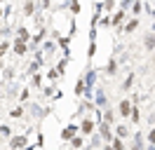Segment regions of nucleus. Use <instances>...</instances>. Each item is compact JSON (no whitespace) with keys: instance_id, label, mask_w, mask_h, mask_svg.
I'll return each instance as SVG.
<instances>
[{"instance_id":"ddd939ff","label":"nucleus","mask_w":155,"mask_h":150,"mask_svg":"<svg viewBox=\"0 0 155 150\" xmlns=\"http://www.w3.org/2000/svg\"><path fill=\"white\" fill-rule=\"evenodd\" d=\"M17 40H21V42H28V31L26 28H19V38Z\"/></svg>"},{"instance_id":"a211bd4d","label":"nucleus","mask_w":155,"mask_h":150,"mask_svg":"<svg viewBox=\"0 0 155 150\" xmlns=\"http://www.w3.org/2000/svg\"><path fill=\"white\" fill-rule=\"evenodd\" d=\"M132 82H134V75H129V77L125 80V84H122V89H129V87H132Z\"/></svg>"},{"instance_id":"f3484780","label":"nucleus","mask_w":155,"mask_h":150,"mask_svg":"<svg viewBox=\"0 0 155 150\" xmlns=\"http://www.w3.org/2000/svg\"><path fill=\"white\" fill-rule=\"evenodd\" d=\"M146 47H148V49H153V47H155V35H148V38H146Z\"/></svg>"},{"instance_id":"f8f14e48","label":"nucleus","mask_w":155,"mask_h":150,"mask_svg":"<svg viewBox=\"0 0 155 150\" xmlns=\"http://www.w3.org/2000/svg\"><path fill=\"white\" fill-rule=\"evenodd\" d=\"M0 136H5V139H10V136H12V129L7 127V124H2V127H0Z\"/></svg>"},{"instance_id":"f03ea898","label":"nucleus","mask_w":155,"mask_h":150,"mask_svg":"<svg viewBox=\"0 0 155 150\" xmlns=\"http://www.w3.org/2000/svg\"><path fill=\"white\" fill-rule=\"evenodd\" d=\"M24 145H26V136H12V141H10V148L12 150H19V148H24Z\"/></svg>"},{"instance_id":"f257e3e1","label":"nucleus","mask_w":155,"mask_h":150,"mask_svg":"<svg viewBox=\"0 0 155 150\" xmlns=\"http://www.w3.org/2000/svg\"><path fill=\"white\" fill-rule=\"evenodd\" d=\"M99 139H104V141H110V139H113V131H110V124H106V122H104V124L99 127Z\"/></svg>"},{"instance_id":"b1692460","label":"nucleus","mask_w":155,"mask_h":150,"mask_svg":"<svg viewBox=\"0 0 155 150\" xmlns=\"http://www.w3.org/2000/svg\"><path fill=\"white\" fill-rule=\"evenodd\" d=\"M148 143H150V145H155V131H150V134H148Z\"/></svg>"},{"instance_id":"aec40b11","label":"nucleus","mask_w":155,"mask_h":150,"mask_svg":"<svg viewBox=\"0 0 155 150\" xmlns=\"http://www.w3.org/2000/svg\"><path fill=\"white\" fill-rule=\"evenodd\" d=\"M104 122H106V124H113V112H110V110L104 115Z\"/></svg>"},{"instance_id":"4be33fe9","label":"nucleus","mask_w":155,"mask_h":150,"mask_svg":"<svg viewBox=\"0 0 155 150\" xmlns=\"http://www.w3.org/2000/svg\"><path fill=\"white\" fill-rule=\"evenodd\" d=\"M82 89H85V84H82V82H75V94H78V96L82 94Z\"/></svg>"},{"instance_id":"2eb2a0df","label":"nucleus","mask_w":155,"mask_h":150,"mask_svg":"<svg viewBox=\"0 0 155 150\" xmlns=\"http://www.w3.org/2000/svg\"><path fill=\"white\" fill-rule=\"evenodd\" d=\"M94 52H97V42L92 40V42H89V49H87V56H89V59L94 56Z\"/></svg>"},{"instance_id":"6e6552de","label":"nucleus","mask_w":155,"mask_h":150,"mask_svg":"<svg viewBox=\"0 0 155 150\" xmlns=\"http://www.w3.org/2000/svg\"><path fill=\"white\" fill-rule=\"evenodd\" d=\"M33 9H35V2H33V0H26V5H24V14L31 17V14H33Z\"/></svg>"},{"instance_id":"393cba45","label":"nucleus","mask_w":155,"mask_h":150,"mask_svg":"<svg viewBox=\"0 0 155 150\" xmlns=\"http://www.w3.org/2000/svg\"><path fill=\"white\" fill-rule=\"evenodd\" d=\"M52 5V0H42V7H49Z\"/></svg>"},{"instance_id":"412c9836","label":"nucleus","mask_w":155,"mask_h":150,"mask_svg":"<svg viewBox=\"0 0 155 150\" xmlns=\"http://www.w3.org/2000/svg\"><path fill=\"white\" fill-rule=\"evenodd\" d=\"M42 84V77L40 75H33V87H40Z\"/></svg>"},{"instance_id":"9b49d317","label":"nucleus","mask_w":155,"mask_h":150,"mask_svg":"<svg viewBox=\"0 0 155 150\" xmlns=\"http://www.w3.org/2000/svg\"><path fill=\"white\" fill-rule=\"evenodd\" d=\"M129 117H132V122H134V124L141 120V115H139V108H136V106L132 108V110H129Z\"/></svg>"},{"instance_id":"0eeeda50","label":"nucleus","mask_w":155,"mask_h":150,"mask_svg":"<svg viewBox=\"0 0 155 150\" xmlns=\"http://www.w3.org/2000/svg\"><path fill=\"white\" fill-rule=\"evenodd\" d=\"M129 110H132V103H129V101L120 103V115H122V117H129Z\"/></svg>"},{"instance_id":"6ab92c4d","label":"nucleus","mask_w":155,"mask_h":150,"mask_svg":"<svg viewBox=\"0 0 155 150\" xmlns=\"http://www.w3.org/2000/svg\"><path fill=\"white\" fill-rule=\"evenodd\" d=\"M10 115H12V117H21V115H24V108H14Z\"/></svg>"},{"instance_id":"5701e85b","label":"nucleus","mask_w":155,"mask_h":150,"mask_svg":"<svg viewBox=\"0 0 155 150\" xmlns=\"http://www.w3.org/2000/svg\"><path fill=\"white\" fill-rule=\"evenodd\" d=\"M7 47H10V45H7V42H0V56H2V54H5V52H7Z\"/></svg>"},{"instance_id":"39448f33","label":"nucleus","mask_w":155,"mask_h":150,"mask_svg":"<svg viewBox=\"0 0 155 150\" xmlns=\"http://www.w3.org/2000/svg\"><path fill=\"white\" fill-rule=\"evenodd\" d=\"M80 129H82V134H85V136H89V134H94V120H85L82 122V127H80Z\"/></svg>"},{"instance_id":"7ed1b4c3","label":"nucleus","mask_w":155,"mask_h":150,"mask_svg":"<svg viewBox=\"0 0 155 150\" xmlns=\"http://www.w3.org/2000/svg\"><path fill=\"white\" fill-rule=\"evenodd\" d=\"M75 134H78V127H75V124H71V127H66V129L61 131V139H64V141H71Z\"/></svg>"},{"instance_id":"dca6fc26","label":"nucleus","mask_w":155,"mask_h":150,"mask_svg":"<svg viewBox=\"0 0 155 150\" xmlns=\"http://www.w3.org/2000/svg\"><path fill=\"white\" fill-rule=\"evenodd\" d=\"M71 12H73V14L80 12V2H78V0H71Z\"/></svg>"},{"instance_id":"a878e982","label":"nucleus","mask_w":155,"mask_h":150,"mask_svg":"<svg viewBox=\"0 0 155 150\" xmlns=\"http://www.w3.org/2000/svg\"><path fill=\"white\" fill-rule=\"evenodd\" d=\"M150 122H153V124H155V115H153V117H150Z\"/></svg>"},{"instance_id":"cd10ccee","label":"nucleus","mask_w":155,"mask_h":150,"mask_svg":"<svg viewBox=\"0 0 155 150\" xmlns=\"http://www.w3.org/2000/svg\"><path fill=\"white\" fill-rule=\"evenodd\" d=\"M0 17H2V9H0Z\"/></svg>"},{"instance_id":"9d476101","label":"nucleus","mask_w":155,"mask_h":150,"mask_svg":"<svg viewBox=\"0 0 155 150\" xmlns=\"http://www.w3.org/2000/svg\"><path fill=\"white\" fill-rule=\"evenodd\" d=\"M115 131H117V139H127V136H129V129H127L125 124H120Z\"/></svg>"},{"instance_id":"1a4fd4ad","label":"nucleus","mask_w":155,"mask_h":150,"mask_svg":"<svg viewBox=\"0 0 155 150\" xmlns=\"http://www.w3.org/2000/svg\"><path fill=\"white\" fill-rule=\"evenodd\" d=\"M136 28H139V19H132V21H127L125 33H132V31H136Z\"/></svg>"},{"instance_id":"bb28decb","label":"nucleus","mask_w":155,"mask_h":150,"mask_svg":"<svg viewBox=\"0 0 155 150\" xmlns=\"http://www.w3.org/2000/svg\"><path fill=\"white\" fill-rule=\"evenodd\" d=\"M148 150H155V145H150V148H148Z\"/></svg>"},{"instance_id":"423d86ee","label":"nucleus","mask_w":155,"mask_h":150,"mask_svg":"<svg viewBox=\"0 0 155 150\" xmlns=\"http://www.w3.org/2000/svg\"><path fill=\"white\" fill-rule=\"evenodd\" d=\"M122 21H125V9H120L117 14H113V17H110V24H113V26H120Z\"/></svg>"},{"instance_id":"c85d7f7f","label":"nucleus","mask_w":155,"mask_h":150,"mask_svg":"<svg viewBox=\"0 0 155 150\" xmlns=\"http://www.w3.org/2000/svg\"><path fill=\"white\" fill-rule=\"evenodd\" d=\"M0 101H2V96H0Z\"/></svg>"},{"instance_id":"c756f323","label":"nucleus","mask_w":155,"mask_h":150,"mask_svg":"<svg viewBox=\"0 0 155 150\" xmlns=\"http://www.w3.org/2000/svg\"><path fill=\"white\" fill-rule=\"evenodd\" d=\"M0 2H2V0H0Z\"/></svg>"},{"instance_id":"4468645a","label":"nucleus","mask_w":155,"mask_h":150,"mask_svg":"<svg viewBox=\"0 0 155 150\" xmlns=\"http://www.w3.org/2000/svg\"><path fill=\"white\" fill-rule=\"evenodd\" d=\"M71 145H73V148H82V139H80V136H73V139H71Z\"/></svg>"},{"instance_id":"20e7f679","label":"nucleus","mask_w":155,"mask_h":150,"mask_svg":"<svg viewBox=\"0 0 155 150\" xmlns=\"http://www.w3.org/2000/svg\"><path fill=\"white\" fill-rule=\"evenodd\" d=\"M14 54H17V56H24V54H26V42L14 40Z\"/></svg>"}]
</instances>
